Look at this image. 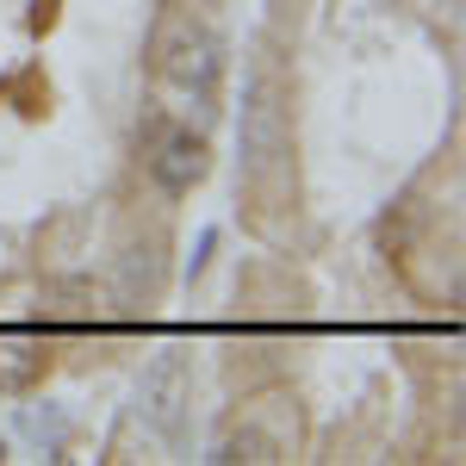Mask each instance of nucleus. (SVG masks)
I'll use <instances>...</instances> for the list:
<instances>
[{"label": "nucleus", "instance_id": "9d476101", "mask_svg": "<svg viewBox=\"0 0 466 466\" xmlns=\"http://www.w3.org/2000/svg\"><path fill=\"white\" fill-rule=\"evenodd\" d=\"M218 255V230H199V243H193V255H187V280H199L206 268H212Z\"/></svg>", "mask_w": 466, "mask_h": 466}, {"label": "nucleus", "instance_id": "20e7f679", "mask_svg": "<svg viewBox=\"0 0 466 466\" xmlns=\"http://www.w3.org/2000/svg\"><path fill=\"white\" fill-rule=\"evenodd\" d=\"M137 410H144V423L162 430V441H180V435H187V410H193V367H187L180 349H162V355L144 367Z\"/></svg>", "mask_w": 466, "mask_h": 466}, {"label": "nucleus", "instance_id": "6e6552de", "mask_svg": "<svg viewBox=\"0 0 466 466\" xmlns=\"http://www.w3.org/2000/svg\"><path fill=\"white\" fill-rule=\"evenodd\" d=\"M6 94H13L19 118H44V112H50V81H44L37 63H25V69L13 75V81H6Z\"/></svg>", "mask_w": 466, "mask_h": 466}, {"label": "nucleus", "instance_id": "423d86ee", "mask_svg": "<svg viewBox=\"0 0 466 466\" xmlns=\"http://www.w3.org/2000/svg\"><path fill=\"white\" fill-rule=\"evenodd\" d=\"M50 367H56V355L44 336H0V392L6 398L37 392L50 380Z\"/></svg>", "mask_w": 466, "mask_h": 466}, {"label": "nucleus", "instance_id": "f03ea898", "mask_svg": "<svg viewBox=\"0 0 466 466\" xmlns=\"http://www.w3.org/2000/svg\"><path fill=\"white\" fill-rule=\"evenodd\" d=\"M149 75L156 87H175L180 100L206 112L218 94V75H224V44L206 25V13L193 0H168L149 25Z\"/></svg>", "mask_w": 466, "mask_h": 466}, {"label": "nucleus", "instance_id": "39448f33", "mask_svg": "<svg viewBox=\"0 0 466 466\" xmlns=\"http://www.w3.org/2000/svg\"><path fill=\"white\" fill-rule=\"evenodd\" d=\"M100 318H112V305H106V287H94L87 274H63L37 299V323L44 329H87Z\"/></svg>", "mask_w": 466, "mask_h": 466}, {"label": "nucleus", "instance_id": "9b49d317", "mask_svg": "<svg viewBox=\"0 0 466 466\" xmlns=\"http://www.w3.org/2000/svg\"><path fill=\"white\" fill-rule=\"evenodd\" d=\"M0 461H6V441H0Z\"/></svg>", "mask_w": 466, "mask_h": 466}, {"label": "nucleus", "instance_id": "1a4fd4ad", "mask_svg": "<svg viewBox=\"0 0 466 466\" xmlns=\"http://www.w3.org/2000/svg\"><path fill=\"white\" fill-rule=\"evenodd\" d=\"M56 19H63V0H32V13H25L32 37H50V32H56Z\"/></svg>", "mask_w": 466, "mask_h": 466}, {"label": "nucleus", "instance_id": "f257e3e1", "mask_svg": "<svg viewBox=\"0 0 466 466\" xmlns=\"http://www.w3.org/2000/svg\"><path fill=\"white\" fill-rule=\"evenodd\" d=\"M237 199L249 206L255 230H274L280 212L299 199V162H292V81L268 37H255L249 75H243V118H237Z\"/></svg>", "mask_w": 466, "mask_h": 466}, {"label": "nucleus", "instance_id": "7ed1b4c3", "mask_svg": "<svg viewBox=\"0 0 466 466\" xmlns=\"http://www.w3.org/2000/svg\"><path fill=\"white\" fill-rule=\"evenodd\" d=\"M137 149H144L149 180H156L168 199H187L199 180L212 175V144H206V131H193V125H180V118H162V112H149L144 125H137Z\"/></svg>", "mask_w": 466, "mask_h": 466}, {"label": "nucleus", "instance_id": "0eeeda50", "mask_svg": "<svg viewBox=\"0 0 466 466\" xmlns=\"http://www.w3.org/2000/svg\"><path fill=\"white\" fill-rule=\"evenodd\" d=\"M212 461H224V466H237V461H287V435H268L261 423H237V430L218 441V454Z\"/></svg>", "mask_w": 466, "mask_h": 466}]
</instances>
